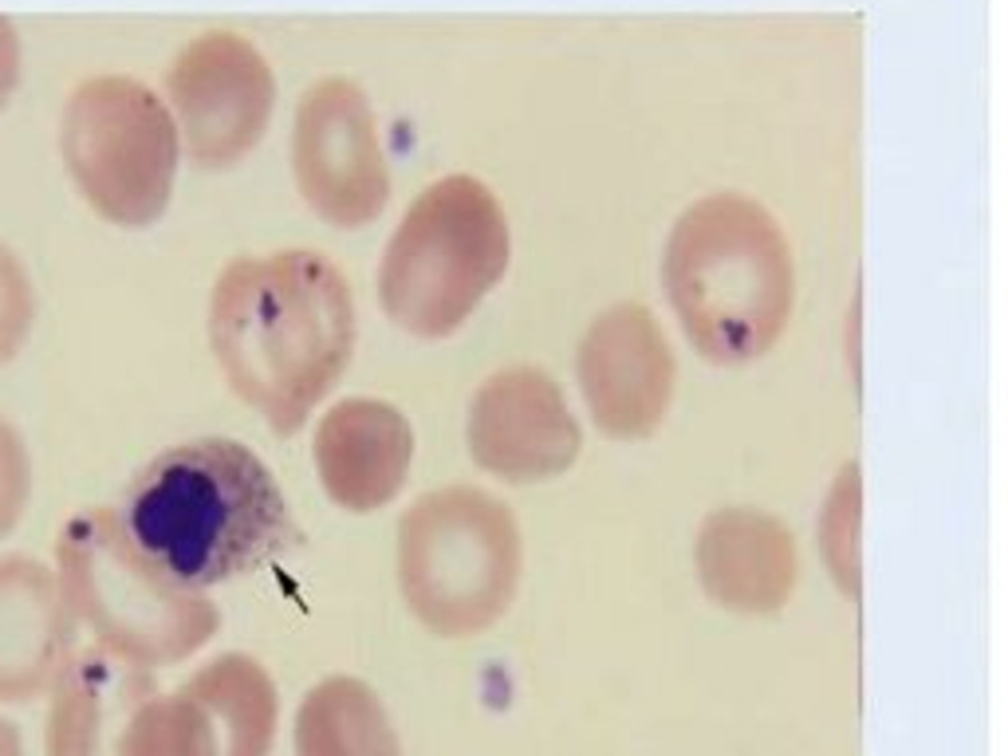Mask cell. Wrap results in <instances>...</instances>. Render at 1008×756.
<instances>
[{
    "label": "cell",
    "mask_w": 1008,
    "mask_h": 756,
    "mask_svg": "<svg viewBox=\"0 0 1008 756\" xmlns=\"http://www.w3.org/2000/svg\"><path fill=\"white\" fill-rule=\"evenodd\" d=\"M59 158L99 218L151 229L178 186L181 134L154 87L134 76H95L59 114Z\"/></svg>",
    "instance_id": "7"
},
{
    "label": "cell",
    "mask_w": 1008,
    "mask_h": 756,
    "mask_svg": "<svg viewBox=\"0 0 1008 756\" xmlns=\"http://www.w3.org/2000/svg\"><path fill=\"white\" fill-rule=\"evenodd\" d=\"M698 576L709 599L729 611H776L788 603L796 583L788 529L756 509L713 512L698 536Z\"/></svg>",
    "instance_id": "15"
},
{
    "label": "cell",
    "mask_w": 1008,
    "mask_h": 756,
    "mask_svg": "<svg viewBox=\"0 0 1008 756\" xmlns=\"http://www.w3.org/2000/svg\"><path fill=\"white\" fill-rule=\"evenodd\" d=\"M158 690L151 670L99 646H76L47 690L44 756H114L131 709Z\"/></svg>",
    "instance_id": "14"
},
{
    "label": "cell",
    "mask_w": 1008,
    "mask_h": 756,
    "mask_svg": "<svg viewBox=\"0 0 1008 756\" xmlns=\"http://www.w3.org/2000/svg\"><path fill=\"white\" fill-rule=\"evenodd\" d=\"M823 559L828 571L848 596H859V469L848 465L831 485L823 509Z\"/></svg>",
    "instance_id": "19"
},
{
    "label": "cell",
    "mask_w": 1008,
    "mask_h": 756,
    "mask_svg": "<svg viewBox=\"0 0 1008 756\" xmlns=\"http://www.w3.org/2000/svg\"><path fill=\"white\" fill-rule=\"evenodd\" d=\"M575 370L595 425L611 437L651 434L678 378L666 331L639 303H619L587 327Z\"/></svg>",
    "instance_id": "11"
},
{
    "label": "cell",
    "mask_w": 1008,
    "mask_h": 756,
    "mask_svg": "<svg viewBox=\"0 0 1008 756\" xmlns=\"http://www.w3.org/2000/svg\"><path fill=\"white\" fill-rule=\"evenodd\" d=\"M209 351L248 410L296 434L355 355V296L315 248L233 256L209 292Z\"/></svg>",
    "instance_id": "1"
},
{
    "label": "cell",
    "mask_w": 1008,
    "mask_h": 756,
    "mask_svg": "<svg viewBox=\"0 0 1008 756\" xmlns=\"http://www.w3.org/2000/svg\"><path fill=\"white\" fill-rule=\"evenodd\" d=\"M64 603L79 631L114 658L162 670L206 651L221 631L218 603L166 576L114 509H79L52 548Z\"/></svg>",
    "instance_id": "4"
},
{
    "label": "cell",
    "mask_w": 1008,
    "mask_h": 756,
    "mask_svg": "<svg viewBox=\"0 0 1008 756\" xmlns=\"http://www.w3.org/2000/svg\"><path fill=\"white\" fill-rule=\"evenodd\" d=\"M662 288L698 355L736 367L780 340L796 273L768 209L741 193H713L669 229Z\"/></svg>",
    "instance_id": "3"
},
{
    "label": "cell",
    "mask_w": 1008,
    "mask_h": 756,
    "mask_svg": "<svg viewBox=\"0 0 1008 756\" xmlns=\"http://www.w3.org/2000/svg\"><path fill=\"white\" fill-rule=\"evenodd\" d=\"M76 638L56 567L24 552L0 556V705L47 698Z\"/></svg>",
    "instance_id": "13"
},
{
    "label": "cell",
    "mask_w": 1008,
    "mask_h": 756,
    "mask_svg": "<svg viewBox=\"0 0 1008 756\" xmlns=\"http://www.w3.org/2000/svg\"><path fill=\"white\" fill-rule=\"evenodd\" d=\"M0 756H29L24 753V737H20L16 721L4 718V713H0Z\"/></svg>",
    "instance_id": "23"
},
{
    "label": "cell",
    "mask_w": 1008,
    "mask_h": 756,
    "mask_svg": "<svg viewBox=\"0 0 1008 756\" xmlns=\"http://www.w3.org/2000/svg\"><path fill=\"white\" fill-rule=\"evenodd\" d=\"M509 268V221L497 193L469 174L422 189L378 260V303L418 340H445Z\"/></svg>",
    "instance_id": "5"
},
{
    "label": "cell",
    "mask_w": 1008,
    "mask_h": 756,
    "mask_svg": "<svg viewBox=\"0 0 1008 756\" xmlns=\"http://www.w3.org/2000/svg\"><path fill=\"white\" fill-rule=\"evenodd\" d=\"M20 79V36L9 16H0V111L9 107Z\"/></svg>",
    "instance_id": "22"
},
{
    "label": "cell",
    "mask_w": 1008,
    "mask_h": 756,
    "mask_svg": "<svg viewBox=\"0 0 1008 756\" xmlns=\"http://www.w3.org/2000/svg\"><path fill=\"white\" fill-rule=\"evenodd\" d=\"M36 489V469H32L29 442L9 418H0V540L12 536L24 509Z\"/></svg>",
    "instance_id": "21"
},
{
    "label": "cell",
    "mask_w": 1008,
    "mask_h": 756,
    "mask_svg": "<svg viewBox=\"0 0 1008 756\" xmlns=\"http://www.w3.org/2000/svg\"><path fill=\"white\" fill-rule=\"evenodd\" d=\"M36 327V284L16 248L0 241V367L12 363Z\"/></svg>",
    "instance_id": "20"
},
{
    "label": "cell",
    "mask_w": 1008,
    "mask_h": 756,
    "mask_svg": "<svg viewBox=\"0 0 1008 756\" xmlns=\"http://www.w3.org/2000/svg\"><path fill=\"white\" fill-rule=\"evenodd\" d=\"M311 465L335 509H387L414 465V425L387 398H340L315 422Z\"/></svg>",
    "instance_id": "12"
},
{
    "label": "cell",
    "mask_w": 1008,
    "mask_h": 756,
    "mask_svg": "<svg viewBox=\"0 0 1008 756\" xmlns=\"http://www.w3.org/2000/svg\"><path fill=\"white\" fill-rule=\"evenodd\" d=\"M398 591L425 631L465 638L492 626L520 583V529L473 485L418 497L398 520Z\"/></svg>",
    "instance_id": "6"
},
{
    "label": "cell",
    "mask_w": 1008,
    "mask_h": 756,
    "mask_svg": "<svg viewBox=\"0 0 1008 756\" xmlns=\"http://www.w3.org/2000/svg\"><path fill=\"white\" fill-rule=\"evenodd\" d=\"M465 437L473 462L512 485L560 477L584 449L564 390L532 367L500 370L473 394Z\"/></svg>",
    "instance_id": "10"
},
{
    "label": "cell",
    "mask_w": 1008,
    "mask_h": 756,
    "mask_svg": "<svg viewBox=\"0 0 1008 756\" xmlns=\"http://www.w3.org/2000/svg\"><path fill=\"white\" fill-rule=\"evenodd\" d=\"M213 721L221 756H273L280 733V690L261 658L221 651L181 681Z\"/></svg>",
    "instance_id": "16"
},
{
    "label": "cell",
    "mask_w": 1008,
    "mask_h": 756,
    "mask_svg": "<svg viewBox=\"0 0 1008 756\" xmlns=\"http://www.w3.org/2000/svg\"><path fill=\"white\" fill-rule=\"evenodd\" d=\"M162 99L178 123L181 154L198 170H229L268 134L276 76L253 40L213 29L174 56Z\"/></svg>",
    "instance_id": "8"
},
{
    "label": "cell",
    "mask_w": 1008,
    "mask_h": 756,
    "mask_svg": "<svg viewBox=\"0 0 1008 756\" xmlns=\"http://www.w3.org/2000/svg\"><path fill=\"white\" fill-rule=\"evenodd\" d=\"M300 198L331 229H363L387 209L390 166L363 87L328 76L303 91L292 126Z\"/></svg>",
    "instance_id": "9"
},
{
    "label": "cell",
    "mask_w": 1008,
    "mask_h": 756,
    "mask_svg": "<svg viewBox=\"0 0 1008 756\" xmlns=\"http://www.w3.org/2000/svg\"><path fill=\"white\" fill-rule=\"evenodd\" d=\"M114 756H221L213 721L186 690H154L131 709Z\"/></svg>",
    "instance_id": "18"
},
{
    "label": "cell",
    "mask_w": 1008,
    "mask_h": 756,
    "mask_svg": "<svg viewBox=\"0 0 1008 756\" xmlns=\"http://www.w3.org/2000/svg\"><path fill=\"white\" fill-rule=\"evenodd\" d=\"M296 756H402V741L387 705L363 678H320L296 705Z\"/></svg>",
    "instance_id": "17"
},
{
    "label": "cell",
    "mask_w": 1008,
    "mask_h": 756,
    "mask_svg": "<svg viewBox=\"0 0 1008 756\" xmlns=\"http://www.w3.org/2000/svg\"><path fill=\"white\" fill-rule=\"evenodd\" d=\"M114 512L166 576L198 591L261 571L300 536L276 472L236 437L162 449L134 472Z\"/></svg>",
    "instance_id": "2"
}]
</instances>
